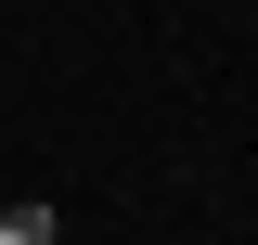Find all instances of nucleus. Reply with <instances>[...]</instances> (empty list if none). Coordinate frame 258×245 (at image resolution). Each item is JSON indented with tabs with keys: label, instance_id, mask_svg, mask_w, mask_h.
<instances>
[{
	"label": "nucleus",
	"instance_id": "f257e3e1",
	"mask_svg": "<svg viewBox=\"0 0 258 245\" xmlns=\"http://www.w3.org/2000/svg\"><path fill=\"white\" fill-rule=\"evenodd\" d=\"M0 245H64V219L52 207H0Z\"/></svg>",
	"mask_w": 258,
	"mask_h": 245
}]
</instances>
